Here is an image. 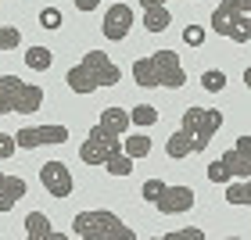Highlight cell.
Masks as SVG:
<instances>
[{
  "label": "cell",
  "mask_w": 251,
  "mask_h": 240,
  "mask_svg": "<svg viewBox=\"0 0 251 240\" xmlns=\"http://www.w3.org/2000/svg\"><path fill=\"white\" fill-rule=\"evenodd\" d=\"M226 201L251 208V179H230L226 183Z\"/></svg>",
  "instance_id": "obj_18"
},
{
  "label": "cell",
  "mask_w": 251,
  "mask_h": 240,
  "mask_svg": "<svg viewBox=\"0 0 251 240\" xmlns=\"http://www.w3.org/2000/svg\"><path fill=\"white\" fill-rule=\"evenodd\" d=\"M129 29H133V7H129V4H111V7L104 11V25H100L104 40L122 43L126 36H129Z\"/></svg>",
  "instance_id": "obj_8"
},
{
  "label": "cell",
  "mask_w": 251,
  "mask_h": 240,
  "mask_svg": "<svg viewBox=\"0 0 251 240\" xmlns=\"http://www.w3.org/2000/svg\"><path fill=\"white\" fill-rule=\"evenodd\" d=\"M97 7H100V0H75V11H83V15H90Z\"/></svg>",
  "instance_id": "obj_32"
},
{
  "label": "cell",
  "mask_w": 251,
  "mask_h": 240,
  "mask_svg": "<svg viewBox=\"0 0 251 240\" xmlns=\"http://www.w3.org/2000/svg\"><path fill=\"white\" fill-rule=\"evenodd\" d=\"M244 86H248V90H251V65H248V68H244Z\"/></svg>",
  "instance_id": "obj_35"
},
{
  "label": "cell",
  "mask_w": 251,
  "mask_h": 240,
  "mask_svg": "<svg viewBox=\"0 0 251 240\" xmlns=\"http://www.w3.org/2000/svg\"><path fill=\"white\" fill-rule=\"evenodd\" d=\"M169 25H173V15H169L165 4L144 7V29H147V32H165Z\"/></svg>",
  "instance_id": "obj_16"
},
{
  "label": "cell",
  "mask_w": 251,
  "mask_h": 240,
  "mask_svg": "<svg viewBox=\"0 0 251 240\" xmlns=\"http://www.w3.org/2000/svg\"><path fill=\"white\" fill-rule=\"evenodd\" d=\"M179 129L190 133L194 151H204V147L212 144V136L223 129V111H215V108H187L183 119H179Z\"/></svg>",
  "instance_id": "obj_5"
},
{
  "label": "cell",
  "mask_w": 251,
  "mask_h": 240,
  "mask_svg": "<svg viewBox=\"0 0 251 240\" xmlns=\"http://www.w3.org/2000/svg\"><path fill=\"white\" fill-rule=\"evenodd\" d=\"M183 43L187 47H201L204 43V25H187L183 29Z\"/></svg>",
  "instance_id": "obj_30"
},
{
  "label": "cell",
  "mask_w": 251,
  "mask_h": 240,
  "mask_svg": "<svg viewBox=\"0 0 251 240\" xmlns=\"http://www.w3.org/2000/svg\"><path fill=\"white\" fill-rule=\"evenodd\" d=\"M251 11V0H223L215 7V15H248Z\"/></svg>",
  "instance_id": "obj_24"
},
{
  "label": "cell",
  "mask_w": 251,
  "mask_h": 240,
  "mask_svg": "<svg viewBox=\"0 0 251 240\" xmlns=\"http://www.w3.org/2000/svg\"><path fill=\"white\" fill-rule=\"evenodd\" d=\"M162 190H165V179H158V176H151V179H147L144 187H140L144 201H151V204H154V197H158V193H162Z\"/></svg>",
  "instance_id": "obj_26"
},
{
  "label": "cell",
  "mask_w": 251,
  "mask_h": 240,
  "mask_svg": "<svg viewBox=\"0 0 251 240\" xmlns=\"http://www.w3.org/2000/svg\"><path fill=\"white\" fill-rule=\"evenodd\" d=\"M212 32L233 40V43H248L251 40V11L248 15H212Z\"/></svg>",
  "instance_id": "obj_10"
},
{
  "label": "cell",
  "mask_w": 251,
  "mask_h": 240,
  "mask_svg": "<svg viewBox=\"0 0 251 240\" xmlns=\"http://www.w3.org/2000/svg\"><path fill=\"white\" fill-rule=\"evenodd\" d=\"M50 61H54V54H50L47 47H29V50H25V65L32 68V72H47Z\"/></svg>",
  "instance_id": "obj_21"
},
{
  "label": "cell",
  "mask_w": 251,
  "mask_h": 240,
  "mask_svg": "<svg viewBox=\"0 0 251 240\" xmlns=\"http://www.w3.org/2000/svg\"><path fill=\"white\" fill-rule=\"evenodd\" d=\"M72 233L79 240H136V230L126 226L115 212H79L72 219Z\"/></svg>",
  "instance_id": "obj_3"
},
{
  "label": "cell",
  "mask_w": 251,
  "mask_h": 240,
  "mask_svg": "<svg viewBox=\"0 0 251 240\" xmlns=\"http://www.w3.org/2000/svg\"><path fill=\"white\" fill-rule=\"evenodd\" d=\"M133 79L144 90H154V86L179 90V86H187V68L176 50H154L151 58L133 61Z\"/></svg>",
  "instance_id": "obj_2"
},
{
  "label": "cell",
  "mask_w": 251,
  "mask_h": 240,
  "mask_svg": "<svg viewBox=\"0 0 251 240\" xmlns=\"http://www.w3.org/2000/svg\"><path fill=\"white\" fill-rule=\"evenodd\" d=\"M22 43V32L15 25H0V50H15Z\"/></svg>",
  "instance_id": "obj_25"
},
{
  "label": "cell",
  "mask_w": 251,
  "mask_h": 240,
  "mask_svg": "<svg viewBox=\"0 0 251 240\" xmlns=\"http://www.w3.org/2000/svg\"><path fill=\"white\" fill-rule=\"evenodd\" d=\"M154 208L162 215H183L194 208V190L190 187H169L165 183V190L154 197Z\"/></svg>",
  "instance_id": "obj_11"
},
{
  "label": "cell",
  "mask_w": 251,
  "mask_h": 240,
  "mask_svg": "<svg viewBox=\"0 0 251 240\" xmlns=\"http://www.w3.org/2000/svg\"><path fill=\"white\" fill-rule=\"evenodd\" d=\"M18 147L36 151V147H50V144H68V125H25L15 133Z\"/></svg>",
  "instance_id": "obj_7"
},
{
  "label": "cell",
  "mask_w": 251,
  "mask_h": 240,
  "mask_svg": "<svg viewBox=\"0 0 251 240\" xmlns=\"http://www.w3.org/2000/svg\"><path fill=\"white\" fill-rule=\"evenodd\" d=\"M201 86L208 90V94H219V90L226 86V72H219V68H208V72L201 75Z\"/></svg>",
  "instance_id": "obj_23"
},
{
  "label": "cell",
  "mask_w": 251,
  "mask_h": 240,
  "mask_svg": "<svg viewBox=\"0 0 251 240\" xmlns=\"http://www.w3.org/2000/svg\"><path fill=\"white\" fill-rule=\"evenodd\" d=\"M233 147H237V151H251V136H237Z\"/></svg>",
  "instance_id": "obj_33"
},
{
  "label": "cell",
  "mask_w": 251,
  "mask_h": 240,
  "mask_svg": "<svg viewBox=\"0 0 251 240\" xmlns=\"http://www.w3.org/2000/svg\"><path fill=\"white\" fill-rule=\"evenodd\" d=\"M208 183H230V168L223 165V158H215L208 165Z\"/></svg>",
  "instance_id": "obj_27"
},
{
  "label": "cell",
  "mask_w": 251,
  "mask_h": 240,
  "mask_svg": "<svg viewBox=\"0 0 251 240\" xmlns=\"http://www.w3.org/2000/svg\"><path fill=\"white\" fill-rule=\"evenodd\" d=\"M165 154H169V158H176V162H179V158H187V154H198V151H194V140H190V133L176 125V133L169 136V144H165Z\"/></svg>",
  "instance_id": "obj_17"
},
{
  "label": "cell",
  "mask_w": 251,
  "mask_h": 240,
  "mask_svg": "<svg viewBox=\"0 0 251 240\" xmlns=\"http://www.w3.org/2000/svg\"><path fill=\"white\" fill-rule=\"evenodd\" d=\"M40 25L43 29H61V11L58 7H43L40 11Z\"/></svg>",
  "instance_id": "obj_29"
},
{
  "label": "cell",
  "mask_w": 251,
  "mask_h": 240,
  "mask_svg": "<svg viewBox=\"0 0 251 240\" xmlns=\"http://www.w3.org/2000/svg\"><path fill=\"white\" fill-rule=\"evenodd\" d=\"M43 104V86L18 75H0V115H32Z\"/></svg>",
  "instance_id": "obj_4"
},
{
  "label": "cell",
  "mask_w": 251,
  "mask_h": 240,
  "mask_svg": "<svg viewBox=\"0 0 251 240\" xmlns=\"http://www.w3.org/2000/svg\"><path fill=\"white\" fill-rule=\"evenodd\" d=\"M40 183L50 190V197H68L72 187H75V179H72V172H68L65 162H47V165H40Z\"/></svg>",
  "instance_id": "obj_9"
},
{
  "label": "cell",
  "mask_w": 251,
  "mask_h": 240,
  "mask_svg": "<svg viewBox=\"0 0 251 240\" xmlns=\"http://www.w3.org/2000/svg\"><path fill=\"white\" fill-rule=\"evenodd\" d=\"M15 151H18V140L11 133H0V162H4V158H15Z\"/></svg>",
  "instance_id": "obj_31"
},
{
  "label": "cell",
  "mask_w": 251,
  "mask_h": 240,
  "mask_svg": "<svg viewBox=\"0 0 251 240\" xmlns=\"http://www.w3.org/2000/svg\"><path fill=\"white\" fill-rule=\"evenodd\" d=\"M122 151V136H115V133H108L104 125H94L90 129V136L83 140V147H79V158H83L86 165H104L111 154H119Z\"/></svg>",
  "instance_id": "obj_6"
},
{
  "label": "cell",
  "mask_w": 251,
  "mask_h": 240,
  "mask_svg": "<svg viewBox=\"0 0 251 240\" xmlns=\"http://www.w3.org/2000/svg\"><path fill=\"white\" fill-rule=\"evenodd\" d=\"M97 125H104L108 133H115V136H126V129H129V111L126 108H104L100 111V119H97Z\"/></svg>",
  "instance_id": "obj_15"
},
{
  "label": "cell",
  "mask_w": 251,
  "mask_h": 240,
  "mask_svg": "<svg viewBox=\"0 0 251 240\" xmlns=\"http://www.w3.org/2000/svg\"><path fill=\"white\" fill-rule=\"evenodd\" d=\"M162 240H204V230H198V226H187V230H173V233H165Z\"/></svg>",
  "instance_id": "obj_28"
},
{
  "label": "cell",
  "mask_w": 251,
  "mask_h": 240,
  "mask_svg": "<svg viewBox=\"0 0 251 240\" xmlns=\"http://www.w3.org/2000/svg\"><path fill=\"white\" fill-rule=\"evenodd\" d=\"M29 183L22 176H11V172H0V212H11L15 204L25 197Z\"/></svg>",
  "instance_id": "obj_12"
},
{
  "label": "cell",
  "mask_w": 251,
  "mask_h": 240,
  "mask_svg": "<svg viewBox=\"0 0 251 240\" xmlns=\"http://www.w3.org/2000/svg\"><path fill=\"white\" fill-rule=\"evenodd\" d=\"M144 7H154V4H169V0H140Z\"/></svg>",
  "instance_id": "obj_34"
},
{
  "label": "cell",
  "mask_w": 251,
  "mask_h": 240,
  "mask_svg": "<svg viewBox=\"0 0 251 240\" xmlns=\"http://www.w3.org/2000/svg\"><path fill=\"white\" fill-rule=\"evenodd\" d=\"M122 147H126V154H129V158L140 162V158L151 154V136H147V133H133V136H126V140H122Z\"/></svg>",
  "instance_id": "obj_19"
},
{
  "label": "cell",
  "mask_w": 251,
  "mask_h": 240,
  "mask_svg": "<svg viewBox=\"0 0 251 240\" xmlns=\"http://www.w3.org/2000/svg\"><path fill=\"white\" fill-rule=\"evenodd\" d=\"M129 122H133V125H140V129L154 125V122H158V111H154V104H136V108L129 111Z\"/></svg>",
  "instance_id": "obj_22"
},
{
  "label": "cell",
  "mask_w": 251,
  "mask_h": 240,
  "mask_svg": "<svg viewBox=\"0 0 251 240\" xmlns=\"http://www.w3.org/2000/svg\"><path fill=\"white\" fill-rule=\"evenodd\" d=\"M119 79H122V68L111 61L104 50H86L83 61L68 68L65 86L72 90V94L86 97V94H97V90H104V86H115Z\"/></svg>",
  "instance_id": "obj_1"
},
{
  "label": "cell",
  "mask_w": 251,
  "mask_h": 240,
  "mask_svg": "<svg viewBox=\"0 0 251 240\" xmlns=\"http://www.w3.org/2000/svg\"><path fill=\"white\" fill-rule=\"evenodd\" d=\"M25 237H29V240H65L61 233L50 230V219H47L43 212H29V215H25Z\"/></svg>",
  "instance_id": "obj_13"
},
{
  "label": "cell",
  "mask_w": 251,
  "mask_h": 240,
  "mask_svg": "<svg viewBox=\"0 0 251 240\" xmlns=\"http://www.w3.org/2000/svg\"><path fill=\"white\" fill-rule=\"evenodd\" d=\"M223 165L230 168V179H251V151H226Z\"/></svg>",
  "instance_id": "obj_14"
},
{
  "label": "cell",
  "mask_w": 251,
  "mask_h": 240,
  "mask_svg": "<svg viewBox=\"0 0 251 240\" xmlns=\"http://www.w3.org/2000/svg\"><path fill=\"white\" fill-rule=\"evenodd\" d=\"M133 165H136V158H129V154H126V147H122L119 154H111L108 162H104V172H111V176H129Z\"/></svg>",
  "instance_id": "obj_20"
}]
</instances>
